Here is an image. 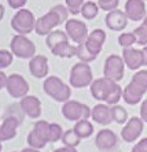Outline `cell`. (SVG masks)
Listing matches in <instances>:
<instances>
[{"instance_id": "29", "label": "cell", "mask_w": 147, "mask_h": 152, "mask_svg": "<svg viewBox=\"0 0 147 152\" xmlns=\"http://www.w3.org/2000/svg\"><path fill=\"white\" fill-rule=\"evenodd\" d=\"M76 56L79 58L80 62H85V63H91L92 60L96 59V55L92 53L85 45V41L81 42V44H77V53H76Z\"/></svg>"}, {"instance_id": "23", "label": "cell", "mask_w": 147, "mask_h": 152, "mask_svg": "<svg viewBox=\"0 0 147 152\" xmlns=\"http://www.w3.org/2000/svg\"><path fill=\"white\" fill-rule=\"evenodd\" d=\"M63 41H69L68 33L62 32V30H58V29L52 30L50 34L46 36V45L50 51L52 50L55 45H58V44H61V42H63Z\"/></svg>"}, {"instance_id": "8", "label": "cell", "mask_w": 147, "mask_h": 152, "mask_svg": "<svg viewBox=\"0 0 147 152\" xmlns=\"http://www.w3.org/2000/svg\"><path fill=\"white\" fill-rule=\"evenodd\" d=\"M125 63L124 59L120 55L111 53L106 58L103 66V77L110 78L115 82H120L124 78V73H125Z\"/></svg>"}, {"instance_id": "1", "label": "cell", "mask_w": 147, "mask_h": 152, "mask_svg": "<svg viewBox=\"0 0 147 152\" xmlns=\"http://www.w3.org/2000/svg\"><path fill=\"white\" fill-rule=\"evenodd\" d=\"M122 89L124 88L120 86L118 82L106 77L96 78L90 85V92L93 99L106 103L109 106L118 104V102L122 99Z\"/></svg>"}, {"instance_id": "17", "label": "cell", "mask_w": 147, "mask_h": 152, "mask_svg": "<svg viewBox=\"0 0 147 152\" xmlns=\"http://www.w3.org/2000/svg\"><path fill=\"white\" fill-rule=\"evenodd\" d=\"M21 108L24 110L26 117L32 118V119H39L41 115V102L39 97L33 95H26L19 100Z\"/></svg>"}, {"instance_id": "12", "label": "cell", "mask_w": 147, "mask_h": 152, "mask_svg": "<svg viewBox=\"0 0 147 152\" xmlns=\"http://www.w3.org/2000/svg\"><path fill=\"white\" fill-rule=\"evenodd\" d=\"M95 147L101 152H113L118 147V136L111 129H102L95 136Z\"/></svg>"}, {"instance_id": "27", "label": "cell", "mask_w": 147, "mask_h": 152, "mask_svg": "<svg viewBox=\"0 0 147 152\" xmlns=\"http://www.w3.org/2000/svg\"><path fill=\"white\" fill-rule=\"evenodd\" d=\"M25 117L26 115H25V113H24V110L21 108V104H19V103L18 104H17V103L10 104L3 114V118H15V119H18L19 122H24Z\"/></svg>"}, {"instance_id": "21", "label": "cell", "mask_w": 147, "mask_h": 152, "mask_svg": "<svg viewBox=\"0 0 147 152\" xmlns=\"http://www.w3.org/2000/svg\"><path fill=\"white\" fill-rule=\"evenodd\" d=\"M22 125L15 118H3V122H0V141H10L17 137V129Z\"/></svg>"}, {"instance_id": "26", "label": "cell", "mask_w": 147, "mask_h": 152, "mask_svg": "<svg viewBox=\"0 0 147 152\" xmlns=\"http://www.w3.org/2000/svg\"><path fill=\"white\" fill-rule=\"evenodd\" d=\"M81 140H83V138L77 134V132H76L74 129H69V130L63 132V136H62L61 141L63 142V145H66V147L77 148L80 145V142H81Z\"/></svg>"}, {"instance_id": "44", "label": "cell", "mask_w": 147, "mask_h": 152, "mask_svg": "<svg viewBox=\"0 0 147 152\" xmlns=\"http://www.w3.org/2000/svg\"><path fill=\"white\" fill-rule=\"evenodd\" d=\"M142 52H143V59H144V66H147V45L142 47Z\"/></svg>"}, {"instance_id": "28", "label": "cell", "mask_w": 147, "mask_h": 152, "mask_svg": "<svg viewBox=\"0 0 147 152\" xmlns=\"http://www.w3.org/2000/svg\"><path fill=\"white\" fill-rule=\"evenodd\" d=\"M80 14L83 15L84 19L87 21H91L93 18H96V15L99 14V6L95 1H85L81 7V12Z\"/></svg>"}, {"instance_id": "31", "label": "cell", "mask_w": 147, "mask_h": 152, "mask_svg": "<svg viewBox=\"0 0 147 152\" xmlns=\"http://www.w3.org/2000/svg\"><path fill=\"white\" fill-rule=\"evenodd\" d=\"M26 142H28V145L30 147V148H35V149H43L47 145V142H44L33 130H30V133L28 134V137H26Z\"/></svg>"}, {"instance_id": "39", "label": "cell", "mask_w": 147, "mask_h": 152, "mask_svg": "<svg viewBox=\"0 0 147 152\" xmlns=\"http://www.w3.org/2000/svg\"><path fill=\"white\" fill-rule=\"evenodd\" d=\"M131 152H147V137L142 138L140 141H137L136 144L132 147Z\"/></svg>"}, {"instance_id": "15", "label": "cell", "mask_w": 147, "mask_h": 152, "mask_svg": "<svg viewBox=\"0 0 147 152\" xmlns=\"http://www.w3.org/2000/svg\"><path fill=\"white\" fill-rule=\"evenodd\" d=\"M124 11H125L129 21H133V22L143 21L144 17L147 15L146 1L144 0H126Z\"/></svg>"}, {"instance_id": "36", "label": "cell", "mask_w": 147, "mask_h": 152, "mask_svg": "<svg viewBox=\"0 0 147 152\" xmlns=\"http://www.w3.org/2000/svg\"><path fill=\"white\" fill-rule=\"evenodd\" d=\"M66 1V7H68L69 12L73 15H77L81 12V7L85 3L84 0H65Z\"/></svg>"}, {"instance_id": "38", "label": "cell", "mask_w": 147, "mask_h": 152, "mask_svg": "<svg viewBox=\"0 0 147 152\" xmlns=\"http://www.w3.org/2000/svg\"><path fill=\"white\" fill-rule=\"evenodd\" d=\"M132 81L137 82L139 85H142L143 88L147 89V70L143 69V70H137L135 74L132 75Z\"/></svg>"}, {"instance_id": "35", "label": "cell", "mask_w": 147, "mask_h": 152, "mask_svg": "<svg viewBox=\"0 0 147 152\" xmlns=\"http://www.w3.org/2000/svg\"><path fill=\"white\" fill-rule=\"evenodd\" d=\"M63 136V130L62 126L58 124H51L50 125V142H57L59 140H62Z\"/></svg>"}, {"instance_id": "2", "label": "cell", "mask_w": 147, "mask_h": 152, "mask_svg": "<svg viewBox=\"0 0 147 152\" xmlns=\"http://www.w3.org/2000/svg\"><path fill=\"white\" fill-rule=\"evenodd\" d=\"M69 10L68 7H65L62 4H57L51 8L47 14L43 17H40L36 21V26H35V32L39 36H47L50 34L52 30H55L57 26L68 21L69 17Z\"/></svg>"}, {"instance_id": "46", "label": "cell", "mask_w": 147, "mask_h": 152, "mask_svg": "<svg viewBox=\"0 0 147 152\" xmlns=\"http://www.w3.org/2000/svg\"><path fill=\"white\" fill-rule=\"evenodd\" d=\"M3 17H4V6L0 4V21L3 19Z\"/></svg>"}, {"instance_id": "33", "label": "cell", "mask_w": 147, "mask_h": 152, "mask_svg": "<svg viewBox=\"0 0 147 152\" xmlns=\"http://www.w3.org/2000/svg\"><path fill=\"white\" fill-rule=\"evenodd\" d=\"M12 60H14V53L11 51L0 50V70L7 69L8 66H11Z\"/></svg>"}, {"instance_id": "25", "label": "cell", "mask_w": 147, "mask_h": 152, "mask_svg": "<svg viewBox=\"0 0 147 152\" xmlns=\"http://www.w3.org/2000/svg\"><path fill=\"white\" fill-rule=\"evenodd\" d=\"M50 125L47 121H36L35 125H33V129L32 130L39 136L44 142H50Z\"/></svg>"}, {"instance_id": "49", "label": "cell", "mask_w": 147, "mask_h": 152, "mask_svg": "<svg viewBox=\"0 0 147 152\" xmlns=\"http://www.w3.org/2000/svg\"><path fill=\"white\" fill-rule=\"evenodd\" d=\"M144 1H147V0H144Z\"/></svg>"}, {"instance_id": "13", "label": "cell", "mask_w": 147, "mask_h": 152, "mask_svg": "<svg viewBox=\"0 0 147 152\" xmlns=\"http://www.w3.org/2000/svg\"><path fill=\"white\" fill-rule=\"evenodd\" d=\"M146 88L131 80L129 84L122 89V100L129 106H136L140 102H143V96L146 95Z\"/></svg>"}, {"instance_id": "18", "label": "cell", "mask_w": 147, "mask_h": 152, "mask_svg": "<svg viewBox=\"0 0 147 152\" xmlns=\"http://www.w3.org/2000/svg\"><path fill=\"white\" fill-rule=\"evenodd\" d=\"M29 71L35 78L48 77V59L44 55H35L29 59Z\"/></svg>"}, {"instance_id": "42", "label": "cell", "mask_w": 147, "mask_h": 152, "mask_svg": "<svg viewBox=\"0 0 147 152\" xmlns=\"http://www.w3.org/2000/svg\"><path fill=\"white\" fill-rule=\"evenodd\" d=\"M7 78L8 75H6L3 70H0V91L3 88H6V85H7Z\"/></svg>"}, {"instance_id": "48", "label": "cell", "mask_w": 147, "mask_h": 152, "mask_svg": "<svg viewBox=\"0 0 147 152\" xmlns=\"http://www.w3.org/2000/svg\"><path fill=\"white\" fill-rule=\"evenodd\" d=\"M1 149H3V147H1V141H0V152H1Z\"/></svg>"}, {"instance_id": "45", "label": "cell", "mask_w": 147, "mask_h": 152, "mask_svg": "<svg viewBox=\"0 0 147 152\" xmlns=\"http://www.w3.org/2000/svg\"><path fill=\"white\" fill-rule=\"evenodd\" d=\"M21 152H40V149H35V148H30V147H28V148L22 149Z\"/></svg>"}, {"instance_id": "37", "label": "cell", "mask_w": 147, "mask_h": 152, "mask_svg": "<svg viewBox=\"0 0 147 152\" xmlns=\"http://www.w3.org/2000/svg\"><path fill=\"white\" fill-rule=\"evenodd\" d=\"M98 6L103 11H113L115 8H118L120 0H98Z\"/></svg>"}, {"instance_id": "43", "label": "cell", "mask_w": 147, "mask_h": 152, "mask_svg": "<svg viewBox=\"0 0 147 152\" xmlns=\"http://www.w3.org/2000/svg\"><path fill=\"white\" fill-rule=\"evenodd\" d=\"M54 152H79L76 148H72V147H66V145H63V147H61V148H57L54 149Z\"/></svg>"}, {"instance_id": "9", "label": "cell", "mask_w": 147, "mask_h": 152, "mask_svg": "<svg viewBox=\"0 0 147 152\" xmlns=\"http://www.w3.org/2000/svg\"><path fill=\"white\" fill-rule=\"evenodd\" d=\"M8 95L14 99H22L29 93V84L25 80V77L21 74H10L7 78V85H6Z\"/></svg>"}, {"instance_id": "5", "label": "cell", "mask_w": 147, "mask_h": 152, "mask_svg": "<svg viewBox=\"0 0 147 152\" xmlns=\"http://www.w3.org/2000/svg\"><path fill=\"white\" fill-rule=\"evenodd\" d=\"M36 21L37 19L32 11L26 10V8H21L11 18V28L17 34L28 36L29 33H32L35 30Z\"/></svg>"}, {"instance_id": "40", "label": "cell", "mask_w": 147, "mask_h": 152, "mask_svg": "<svg viewBox=\"0 0 147 152\" xmlns=\"http://www.w3.org/2000/svg\"><path fill=\"white\" fill-rule=\"evenodd\" d=\"M26 1H28V0H7L8 6H10L11 8H14V10H21V8H24Z\"/></svg>"}, {"instance_id": "24", "label": "cell", "mask_w": 147, "mask_h": 152, "mask_svg": "<svg viewBox=\"0 0 147 152\" xmlns=\"http://www.w3.org/2000/svg\"><path fill=\"white\" fill-rule=\"evenodd\" d=\"M73 129L77 132V134L83 138V140L90 138L91 136L93 134V125L91 124L88 119L77 121V122L74 124V127H73Z\"/></svg>"}, {"instance_id": "11", "label": "cell", "mask_w": 147, "mask_h": 152, "mask_svg": "<svg viewBox=\"0 0 147 152\" xmlns=\"http://www.w3.org/2000/svg\"><path fill=\"white\" fill-rule=\"evenodd\" d=\"M143 129H144V121L140 117L129 118L121 130V138L125 142H135L142 136Z\"/></svg>"}, {"instance_id": "19", "label": "cell", "mask_w": 147, "mask_h": 152, "mask_svg": "<svg viewBox=\"0 0 147 152\" xmlns=\"http://www.w3.org/2000/svg\"><path fill=\"white\" fill-rule=\"evenodd\" d=\"M91 118L96 124L102 126H109L113 122V114H111V106L106 103H99L91 111Z\"/></svg>"}, {"instance_id": "10", "label": "cell", "mask_w": 147, "mask_h": 152, "mask_svg": "<svg viewBox=\"0 0 147 152\" xmlns=\"http://www.w3.org/2000/svg\"><path fill=\"white\" fill-rule=\"evenodd\" d=\"M65 32L68 33L69 39L76 44L84 42L90 34L85 22L80 21V19H68L65 22Z\"/></svg>"}, {"instance_id": "7", "label": "cell", "mask_w": 147, "mask_h": 152, "mask_svg": "<svg viewBox=\"0 0 147 152\" xmlns=\"http://www.w3.org/2000/svg\"><path fill=\"white\" fill-rule=\"evenodd\" d=\"M62 115L70 122H77V121L81 119H88L91 118V111L92 108L84 104V103H80L77 100H68L66 103H63L62 106Z\"/></svg>"}, {"instance_id": "34", "label": "cell", "mask_w": 147, "mask_h": 152, "mask_svg": "<svg viewBox=\"0 0 147 152\" xmlns=\"http://www.w3.org/2000/svg\"><path fill=\"white\" fill-rule=\"evenodd\" d=\"M135 36H136V44L144 47L147 45V28L144 25L137 26L135 30H133Z\"/></svg>"}, {"instance_id": "50", "label": "cell", "mask_w": 147, "mask_h": 152, "mask_svg": "<svg viewBox=\"0 0 147 152\" xmlns=\"http://www.w3.org/2000/svg\"><path fill=\"white\" fill-rule=\"evenodd\" d=\"M12 152H15V151H12Z\"/></svg>"}, {"instance_id": "22", "label": "cell", "mask_w": 147, "mask_h": 152, "mask_svg": "<svg viewBox=\"0 0 147 152\" xmlns=\"http://www.w3.org/2000/svg\"><path fill=\"white\" fill-rule=\"evenodd\" d=\"M51 53L58 58L70 59V58L76 56V53H77V45H72L69 41H63V42H61V44L55 45L54 48L51 50Z\"/></svg>"}, {"instance_id": "41", "label": "cell", "mask_w": 147, "mask_h": 152, "mask_svg": "<svg viewBox=\"0 0 147 152\" xmlns=\"http://www.w3.org/2000/svg\"><path fill=\"white\" fill-rule=\"evenodd\" d=\"M140 118L147 124V99L140 103Z\"/></svg>"}, {"instance_id": "30", "label": "cell", "mask_w": 147, "mask_h": 152, "mask_svg": "<svg viewBox=\"0 0 147 152\" xmlns=\"http://www.w3.org/2000/svg\"><path fill=\"white\" fill-rule=\"evenodd\" d=\"M111 114H113V122L118 125H124L128 121V113L122 106L120 104H114L111 106Z\"/></svg>"}, {"instance_id": "32", "label": "cell", "mask_w": 147, "mask_h": 152, "mask_svg": "<svg viewBox=\"0 0 147 152\" xmlns=\"http://www.w3.org/2000/svg\"><path fill=\"white\" fill-rule=\"evenodd\" d=\"M118 44L122 48H129V47H133V44H136V36L135 33H121L118 36Z\"/></svg>"}, {"instance_id": "6", "label": "cell", "mask_w": 147, "mask_h": 152, "mask_svg": "<svg viewBox=\"0 0 147 152\" xmlns=\"http://www.w3.org/2000/svg\"><path fill=\"white\" fill-rule=\"evenodd\" d=\"M10 51L19 59H32L36 55V45L28 36L15 34L10 42Z\"/></svg>"}, {"instance_id": "16", "label": "cell", "mask_w": 147, "mask_h": 152, "mask_svg": "<svg viewBox=\"0 0 147 152\" xmlns=\"http://www.w3.org/2000/svg\"><path fill=\"white\" fill-rule=\"evenodd\" d=\"M122 59H124V63L129 70H140L142 66H144V59H143V52L142 50H137V48H133V47H129V48H124L122 50Z\"/></svg>"}, {"instance_id": "14", "label": "cell", "mask_w": 147, "mask_h": 152, "mask_svg": "<svg viewBox=\"0 0 147 152\" xmlns=\"http://www.w3.org/2000/svg\"><path fill=\"white\" fill-rule=\"evenodd\" d=\"M128 21L129 19L126 17L125 11H121L118 8L109 11L106 17H104V23L113 32H122L128 25Z\"/></svg>"}, {"instance_id": "3", "label": "cell", "mask_w": 147, "mask_h": 152, "mask_svg": "<svg viewBox=\"0 0 147 152\" xmlns=\"http://www.w3.org/2000/svg\"><path fill=\"white\" fill-rule=\"evenodd\" d=\"M44 92L47 96H50L51 99H54L58 103H66L70 100L72 96V86L65 84L59 77L57 75H50L44 80L43 84Z\"/></svg>"}, {"instance_id": "4", "label": "cell", "mask_w": 147, "mask_h": 152, "mask_svg": "<svg viewBox=\"0 0 147 152\" xmlns=\"http://www.w3.org/2000/svg\"><path fill=\"white\" fill-rule=\"evenodd\" d=\"M93 81L92 69L85 62H77L70 70V77H69V84L72 88L81 89L90 86Z\"/></svg>"}, {"instance_id": "47", "label": "cell", "mask_w": 147, "mask_h": 152, "mask_svg": "<svg viewBox=\"0 0 147 152\" xmlns=\"http://www.w3.org/2000/svg\"><path fill=\"white\" fill-rule=\"evenodd\" d=\"M142 25H144V26H146V28H147V15H146V17H144V19H143V21H142Z\"/></svg>"}, {"instance_id": "20", "label": "cell", "mask_w": 147, "mask_h": 152, "mask_svg": "<svg viewBox=\"0 0 147 152\" xmlns=\"http://www.w3.org/2000/svg\"><path fill=\"white\" fill-rule=\"evenodd\" d=\"M104 41H106V33H104L103 29H93L92 32L88 34V37H87L85 45L91 52L95 53L98 56L102 52Z\"/></svg>"}]
</instances>
